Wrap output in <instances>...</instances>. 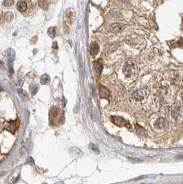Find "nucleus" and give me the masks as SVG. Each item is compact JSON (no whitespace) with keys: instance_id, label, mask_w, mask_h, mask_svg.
I'll use <instances>...</instances> for the list:
<instances>
[{"instance_id":"nucleus-1","label":"nucleus","mask_w":183,"mask_h":184,"mask_svg":"<svg viewBox=\"0 0 183 184\" xmlns=\"http://www.w3.org/2000/svg\"><path fill=\"white\" fill-rule=\"evenodd\" d=\"M111 121H112L115 125L118 126V127H127L129 125V122L126 121L125 119L121 117L118 116H112L111 117Z\"/></svg>"},{"instance_id":"nucleus-2","label":"nucleus","mask_w":183,"mask_h":184,"mask_svg":"<svg viewBox=\"0 0 183 184\" xmlns=\"http://www.w3.org/2000/svg\"><path fill=\"white\" fill-rule=\"evenodd\" d=\"M18 126H19V123L17 120H11L5 124V129L12 134H15Z\"/></svg>"},{"instance_id":"nucleus-3","label":"nucleus","mask_w":183,"mask_h":184,"mask_svg":"<svg viewBox=\"0 0 183 184\" xmlns=\"http://www.w3.org/2000/svg\"><path fill=\"white\" fill-rule=\"evenodd\" d=\"M125 28V26L122 24L120 23H115L111 24L110 26V30H111L112 33H120V32L123 31Z\"/></svg>"},{"instance_id":"nucleus-4","label":"nucleus","mask_w":183,"mask_h":184,"mask_svg":"<svg viewBox=\"0 0 183 184\" xmlns=\"http://www.w3.org/2000/svg\"><path fill=\"white\" fill-rule=\"evenodd\" d=\"M123 72L126 77H130L134 73V67L133 64H131L130 63L127 62L124 66Z\"/></svg>"},{"instance_id":"nucleus-5","label":"nucleus","mask_w":183,"mask_h":184,"mask_svg":"<svg viewBox=\"0 0 183 184\" xmlns=\"http://www.w3.org/2000/svg\"><path fill=\"white\" fill-rule=\"evenodd\" d=\"M155 126L157 129H165L168 126V121H167V120L166 118H160L159 119H157V121L155 122Z\"/></svg>"},{"instance_id":"nucleus-6","label":"nucleus","mask_w":183,"mask_h":184,"mask_svg":"<svg viewBox=\"0 0 183 184\" xmlns=\"http://www.w3.org/2000/svg\"><path fill=\"white\" fill-rule=\"evenodd\" d=\"M59 112H60V110L57 107H52L50 109V114H49V118H50V122H54L55 121V120L57 118V117H58Z\"/></svg>"},{"instance_id":"nucleus-7","label":"nucleus","mask_w":183,"mask_h":184,"mask_svg":"<svg viewBox=\"0 0 183 184\" xmlns=\"http://www.w3.org/2000/svg\"><path fill=\"white\" fill-rule=\"evenodd\" d=\"M94 64V68L96 74L99 76L101 74L102 71L103 66H102V62L101 60H97L95 62L93 63Z\"/></svg>"},{"instance_id":"nucleus-8","label":"nucleus","mask_w":183,"mask_h":184,"mask_svg":"<svg viewBox=\"0 0 183 184\" xmlns=\"http://www.w3.org/2000/svg\"><path fill=\"white\" fill-rule=\"evenodd\" d=\"M146 95H147V92L145 90H138V91H135L133 93V96L134 99L136 100H142L145 98Z\"/></svg>"},{"instance_id":"nucleus-9","label":"nucleus","mask_w":183,"mask_h":184,"mask_svg":"<svg viewBox=\"0 0 183 184\" xmlns=\"http://www.w3.org/2000/svg\"><path fill=\"white\" fill-rule=\"evenodd\" d=\"M100 51L99 46L97 43L94 42V43H91L90 45V53L93 56H96L98 53Z\"/></svg>"},{"instance_id":"nucleus-10","label":"nucleus","mask_w":183,"mask_h":184,"mask_svg":"<svg viewBox=\"0 0 183 184\" xmlns=\"http://www.w3.org/2000/svg\"><path fill=\"white\" fill-rule=\"evenodd\" d=\"M136 133L138 136H140V138H145L147 134V132L145 130V129L138 125H136Z\"/></svg>"},{"instance_id":"nucleus-11","label":"nucleus","mask_w":183,"mask_h":184,"mask_svg":"<svg viewBox=\"0 0 183 184\" xmlns=\"http://www.w3.org/2000/svg\"><path fill=\"white\" fill-rule=\"evenodd\" d=\"M100 96L102 98H108L110 96V92L108 89L103 86L100 87Z\"/></svg>"},{"instance_id":"nucleus-12","label":"nucleus","mask_w":183,"mask_h":184,"mask_svg":"<svg viewBox=\"0 0 183 184\" xmlns=\"http://www.w3.org/2000/svg\"><path fill=\"white\" fill-rule=\"evenodd\" d=\"M16 8L20 12H24L27 9V4L24 1H20L17 4Z\"/></svg>"},{"instance_id":"nucleus-13","label":"nucleus","mask_w":183,"mask_h":184,"mask_svg":"<svg viewBox=\"0 0 183 184\" xmlns=\"http://www.w3.org/2000/svg\"><path fill=\"white\" fill-rule=\"evenodd\" d=\"M48 35L51 38H55V35H56V27L52 26L50 28H49L48 30Z\"/></svg>"},{"instance_id":"nucleus-14","label":"nucleus","mask_w":183,"mask_h":184,"mask_svg":"<svg viewBox=\"0 0 183 184\" xmlns=\"http://www.w3.org/2000/svg\"><path fill=\"white\" fill-rule=\"evenodd\" d=\"M39 5L42 9L47 11L48 8V4L47 0H39Z\"/></svg>"},{"instance_id":"nucleus-15","label":"nucleus","mask_w":183,"mask_h":184,"mask_svg":"<svg viewBox=\"0 0 183 184\" xmlns=\"http://www.w3.org/2000/svg\"><path fill=\"white\" fill-rule=\"evenodd\" d=\"M49 81H50V77H49V76H48L47 74L43 75L41 78H40V82H41L42 85L48 84Z\"/></svg>"},{"instance_id":"nucleus-16","label":"nucleus","mask_w":183,"mask_h":184,"mask_svg":"<svg viewBox=\"0 0 183 184\" xmlns=\"http://www.w3.org/2000/svg\"><path fill=\"white\" fill-rule=\"evenodd\" d=\"M15 53L14 51H13L12 49H8V59L11 60V61H13V60H14V58H15Z\"/></svg>"},{"instance_id":"nucleus-17","label":"nucleus","mask_w":183,"mask_h":184,"mask_svg":"<svg viewBox=\"0 0 183 184\" xmlns=\"http://www.w3.org/2000/svg\"><path fill=\"white\" fill-rule=\"evenodd\" d=\"M4 18L7 21H11L13 18V14L11 12H6L4 14Z\"/></svg>"},{"instance_id":"nucleus-18","label":"nucleus","mask_w":183,"mask_h":184,"mask_svg":"<svg viewBox=\"0 0 183 184\" xmlns=\"http://www.w3.org/2000/svg\"><path fill=\"white\" fill-rule=\"evenodd\" d=\"M19 93L20 95V96L22 97V98L23 100H26L28 99V95L26 94V93L25 91H24L22 89H19Z\"/></svg>"},{"instance_id":"nucleus-19","label":"nucleus","mask_w":183,"mask_h":184,"mask_svg":"<svg viewBox=\"0 0 183 184\" xmlns=\"http://www.w3.org/2000/svg\"><path fill=\"white\" fill-rule=\"evenodd\" d=\"M3 4H4V6L8 7V6H11L14 4V1L13 0H5Z\"/></svg>"},{"instance_id":"nucleus-20","label":"nucleus","mask_w":183,"mask_h":184,"mask_svg":"<svg viewBox=\"0 0 183 184\" xmlns=\"http://www.w3.org/2000/svg\"><path fill=\"white\" fill-rule=\"evenodd\" d=\"M111 14L112 15L113 17H116V18L121 16V13H120L119 11H116V10H111Z\"/></svg>"},{"instance_id":"nucleus-21","label":"nucleus","mask_w":183,"mask_h":184,"mask_svg":"<svg viewBox=\"0 0 183 184\" xmlns=\"http://www.w3.org/2000/svg\"><path fill=\"white\" fill-rule=\"evenodd\" d=\"M38 87L34 86L33 88V89H32V94H33V95L35 94V93H37V91H38Z\"/></svg>"},{"instance_id":"nucleus-22","label":"nucleus","mask_w":183,"mask_h":184,"mask_svg":"<svg viewBox=\"0 0 183 184\" xmlns=\"http://www.w3.org/2000/svg\"><path fill=\"white\" fill-rule=\"evenodd\" d=\"M52 48L55 49H57V48H58V47H57V42H54L53 43H52Z\"/></svg>"},{"instance_id":"nucleus-23","label":"nucleus","mask_w":183,"mask_h":184,"mask_svg":"<svg viewBox=\"0 0 183 184\" xmlns=\"http://www.w3.org/2000/svg\"><path fill=\"white\" fill-rule=\"evenodd\" d=\"M91 148H92V150L94 152H99V150H98V148L96 147L95 145H92V147H91Z\"/></svg>"},{"instance_id":"nucleus-24","label":"nucleus","mask_w":183,"mask_h":184,"mask_svg":"<svg viewBox=\"0 0 183 184\" xmlns=\"http://www.w3.org/2000/svg\"><path fill=\"white\" fill-rule=\"evenodd\" d=\"M120 1H122V2H124V3H127V2H129L130 0H120Z\"/></svg>"},{"instance_id":"nucleus-25","label":"nucleus","mask_w":183,"mask_h":184,"mask_svg":"<svg viewBox=\"0 0 183 184\" xmlns=\"http://www.w3.org/2000/svg\"><path fill=\"white\" fill-rule=\"evenodd\" d=\"M182 98H183V94H182Z\"/></svg>"}]
</instances>
